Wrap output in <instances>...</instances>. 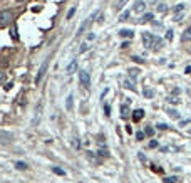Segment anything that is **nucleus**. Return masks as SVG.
Wrapping results in <instances>:
<instances>
[{"mask_svg": "<svg viewBox=\"0 0 191 183\" xmlns=\"http://www.w3.org/2000/svg\"><path fill=\"white\" fill-rule=\"evenodd\" d=\"M10 140H12V135H10V133L0 130V143H9Z\"/></svg>", "mask_w": 191, "mask_h": 183, "instance_id": "obj_7", "label": "nucleus"}, {"mask_svg": "<svg viewBox=\"0 0 191 183\" xmlns=\"http://www.w3.org/2000/svg\"><path fill=\"white\" fill-rule=\"evenodd\" d=\"M47 64L49 62L47 61H44L42 62V66H40V69H39V72H37V77H35V84H39L40 81H42V77H44V74H45V71H47Z\"/></svg>", "mask_w": 191, "mask_h": 183, "instance_id": "obj_5", "label": "nucleus"}, {"mask_svg": "<svg viewBox=\"0 0 191 183\" xmlns=\"http://www.w3.org/2000/svg\"><path fill=\"white\" fill-rule=\"evenodd\" d=\"M12 20H14V15L9 10H2L0 12V25H10Z\"/></svg>", "mask_w": 191, "mask_h": 183, "instance_id": "obj_1", "label": "nucleus"}, {"mask_svg": "<svg viewBox=\"0 0 191 183\" xmlns=\"http://www.w3.org/2000/svg\"><path fill=\"white\" fill-rule=\"evenodd\" d=\"M153 19H154V15L149 14V12H146V14L143 15V22H153Z\"/></svg>", "mask_w": 191, "mask_h": 183, "instance_id": "obj_16", "label": "nucleus"}, {"mask_svg": "<svg viewBox=\"0 0 191 183\" xmlns=\"http://www.w3.org/2000/svg\"><path fill=\"white\" fill-rule=\"evenodd\" d=\"M146 10V0H136L134 7H132V12L134 14H143Z\"/></svg>", "mask_w": 191, "mask_h": 183, "instance_id": "obj_4", "label": "nucleus"}, {"mask_svg": "<svg viewBox=\"0 0 191 183\" xmlns=\"http://www.w3.org/2000/svg\"><path fill=\"white\" fill-rule=\"evenodd\" d=\"M156 146H158V141H154V140L149 141V148H156Z\"/></svg>", "mask_w": 191, "mask_h": 183, "instance_id": "obj_32", "label": "nucleus"}, {"mask_svg": "<svg viewBox=\"0 0 191 183\" xmlns=\"http://www.w3.org/2000/svg\"><path fill=\"white\" fill-rule=\"evenodd\" d=\"M74 14H76V7H74V9H70V10L67 12V19H72Z\"/></svg>", "mask_w": 191, "mask_h": 183, "instance_id": "obj_27", "label": "nucleus"}, {"mask_svg": "<svg viewBox=\"0 0 191 183\" xmlns=\"http://www.w3.org/2000/svg\"><path fill=\"white\" fill-rule=\"evenodd\" d=\"M139 160H141V161H146V156H144V155H141V153H139Z\"/></svg>", "mask_w": 191, "mask_h": 183, "instance_id": "obj_40", "label": "nucleus"}, {"mask_svg": "<svg viewBox=\"0 0 191 183\" xmlns=\"http://www.w3.org/2000/svg\"><path fill=\"white\" fill-rule=\"evenodd\" d=\"M176 181H178L176 176H168V178H164V183H176Z\"/></svg>", "mask_w": 191, "mask_h": 183, "instance_id": "obj_22", "label": "nucleus"}, {"mask_svg": "<svg viewBox=\"0 0 191 183\" xmlns=\"http://www.w3.org/2000/svg\"><path fill=\"white\" fill-rule=\"evenodd\" d=\"M136 138H138V140L141 141V140H143V138H144V133H143V131H139V133H138V135H136Z\"/></svg>", "mask_w": 191, "mask_h": 183, "instance_id": "obj_35", "label": "nucleus"}, {"mask_svg": "<svg viewBox=\"0 0 191 183\" xmlns=\"http://www.w3.org/2000/svg\"><path fill=\"white\" fill-rule=\"evenodd\" d=\"M144 133H146L148 136H153V135H154V130H153L151 126H148V128H146V131H144Z\"/></svg>", "mask_w": 191, "mask_h": 183, "instance_id": "obj_26", "label": "nucleus"}, {"mask_svg": "<svg viewBox=\"0 0 191 183\" xmlns=\"http://www.w3.org/2000/svg\"><path fill=\"white\" fill-rule=\"evenodd\" d=\"M109 111H111V108L106 104V116H111V113H109Z\"/></svg>", "mask_w": 191, "mask_h": 183, "instance_id": "obj_39", "label": "nucleus"}, {"mask_svg": "<svg viewBox=\"0 0 191 183\" xmlns=\"http://www.w3.org/2000/svg\"><path fill=\"white\" fill-rule=\"evenodd\" d=\"M121 111H122V118H127V114H129V109H127V106L124 104L122 108H121Z\"/></svg>", "mask_w": 191, "mask_h": 183, "instance_id": "obj_23", "label": "nucleus"}, {"mask_svg": "<svg viewBox=\"0 0 191 183\" xmlns=\"http://www.w3.org/2000/svg\"><path fill=\"white\" fill-rule=\"evenodd\" d=\"M129 74H131L132 77H136V76L139 74V71H138V69H129Z\"/></svg>", "mask_w": 191, "mask_h": 183, "instance_id": "obj_28", "label": "nucleus"}, {"mask_svg": "<svg viewBox=\"0 0 191 183\" xmlns=\"http://www.w3.org/2000/svg\"><path fill=\"white\" fill-rule=\"evenodd\" d=\"M17 2H24V0H17Z\"/></svg>", "mask_w": 191, "mask_h": 183, "instance_id": "obj_44", "label": "nucleus"}, {"mask_svg": "<svg viewBox=\"0 0 191 183\" xmlns=\"http://www.w3.org/2000/svg\"><path fill=\"white\" fill-rule=\"evenodd\" d=\"M124 87H127V89H132V91H134V89H136L134 81H129V79H126V81H124Z\"/></svg>", "mask_w": 191, "mask_h": 183, "instance_id": "obj_15", "label": "nucleus"}, {"mask_svg": "<svg viewBox=\"0 0 191 183\" xmlns=\"http://www.w3.org/2000/svg\"><path fill=\"white\" fill-rule=\"evenodd\" d=\"M181 19H183V12H181V14H176V15H174L173 20H176V22H178V20H181Z\"/></svg>", "mask_w": 191, "mask_h": 183, "instance_id": "obj_33", "label": "nucleus"}, {"mask_svg": "<svg viewBox=\"0 0 191 183\" xmlns=\"http://www.w3.org/2000/svg\"><path fill=\"white\" fill-rule=\"evenodd\" d=\"M143 44L146 49H153V45H154V35L149 34V32H144L143 34Z\"/></svg>", "mask_w": 191, "mask_h": 183, "instance_id": "obj_3", "label": "nucleus"}, {"mask_svg": "<svg viewBox=\"0 0 191 183\" xmlns=\"http://www.w3.org/2000/svg\"><path fill=\"white\" fill-rule=\"evenodd\" d=\"M72 144H74V146H76V148H79V146H81V141H79V138H74Z\"/></svg>", "mask_w": 191, "mask_h": 183, "instance_id": "obj_30", "label": "nucleus"}, {"mask_svg": "<svg viewBox=\"0 0 191 183\" xmlns=\"http://www.w3.org/2000/svg\"><path fill=\"white\" fill-rule=\"evenodd\" d=\"M168 114L171 116V118H174V119H180V113H178L176 109H168Z\"/></svg>", "mask_w": 191, "mask_h": 183, "instance_id": "obj_17", "label": "nucleus"}, {"mask_svg": "<svg viewBox=\"0 0 191 183\" xmlns=\"http://www.w3.org/2000/svg\"><path fill=\"white\" fill-rule=\"evenodd\" d=\"M3 81H5V72H2V71H0V84H2Z\"/></svg>", "mask_w": 191, "mask_h": 183, "instance_id": "obj_34", "label": "nucleus"}, {"mask_svg": "<svg viewBox=\"0 0 191 183\" xmlns=\"http://www.w3.org/2000/svg\"><path fill=\"white\" fill-rule=\"evenodd\" d=\"M15 166H17V170H27L29 166L24 163V161H17V163H15Z\"/></svg>", "mask_w": 191, "mask_h": 183, "instance_id": "obj_20", "label": "nucleus"}, {"mask_svg": "<svg viewBox=\"0 0 191 183\" xmlns=\"http://www.w3.org/2000/svg\"><path fill=\"white\" fill-rule=\"evenodd\" d=\"M10 34H12V39H14V40H19V34H17V27H15V24H12Z\"/></svg>", "mask_w": 191, "mask_h": 183, "instance_id": "obj_13", "label": "nucleus"}, {"mask_svg": "<svg viewBox=\"0 0 191 183\" xmlns=\"http://www.w3.org/2000/svg\"><path fill=\"white\" fill-rule=\"evenodd\" d=\"M183 9H184V3H178V5L174 7V12H176V14H181Z\"/></svg>", "mask_w": 191, "mask_h": 183, "instance_id": "obj_21", "label": "nucleus"}, {"mask_svg": "<svg viewBox=\"0 0 191 183\" xmlns=\"http://www.w3.org/2000/svg\"><path fill=\"white\" fill-rule=\"evenodd\" d=\"M76 67H77V57H74V59L65 66V74H72L74 71H76Z\"/></svg>", "mask_w": 191, "mask_h": 183, "instance_id": "obj_6", "label": "nucleus"}, {"mask_svg": "<svg viewBox=\"0 0 191 183\" xmlns=\"http://www.w3.org/2000/svg\"><path fill=\"white\" fill-rule=\"evenodd\" d=\"M181 40H183V42H191V27H188L184 32H183Z\"/></svg>", "mask_w": 191, "mask_h": 183, "instance_id": "obj_9", "label": "nucleus"}, {"mask_svg": "<svg viewBox=\"0 0 191 183\" xmlns=\"http://www.w3.org/2000/svg\"><path fill=\"white\" fill-rule=\"evenodd\" d=\"M72 104H74V96H72V94H69L67 101H65V108H67V111H72Z\"/></svg>", "mask_w": 191, "mask_h": 183, "instance_id": "obj_12", "label": "nucleus"}, {"mask_svg": "<svg viewBox=\"0 0 191 183\" xmlns=\"http://www.w3.org/2000/svg\"><path fill=\"white\" fill-rule=\"evenodd\" d=\"M153 94H154V93H153V89H144V96H146V98H153Z\"/></svg>", "mask_w": 191, "mask_h": 183, "instance_id": "obj_25", "label": "nucleus"}, {"mask_svg": "<svg viewBox=\"0 0 191 183\" xmlns=\"http://www.w3.org/2000/svg\"><path fill=\"white\" fill-rule=\"evenodd\" d=\"M119 35L124 37V39H132V35H134V32L131 30V29H122L121 32H119Z\"/></svg>", "mask_w": 191, "mask_h": 183, "instance_id": "obj_8", "label": "nucleus"}, {"mask_svg": "<svg viewBox=\"0 0 191 183\" xmlns=\"http://www.w3.org/2000/svg\"><path fill=\"white\" fill-rule=\"evenodd\" d=\"M156 10L159 12V14H166V12H168V5H166V3H158Z\"/></svg>", "mask_w": 191, "mask_h": 183, "instance_id": "obj_14", "label": "nucleus"}, {"mask_svg": "<svg viewBox=\"0 0 191 183\" xmlns=\"http://www.w3.org/2000/svg\"><path fill=\"white\" fill-rule=\"evenodd\" d=\"M79 81H81V84L84 87H89L91 86V74H89V71L82 69L81 72H79Z\"/></svg>", "mask_w": 191, "mask_h": 183, "instance_id": "obj_2", "label": "nucleus"}, {"mask_svg": "<svg viewBox=\"0 0 191 183\" xmlns=\"http://www.w3.org/2000/svg\"><path fill=\"white\" fill-rule=\"evenodd\" d=\"M126 3H127V0H118V5H116V10H122Z\"/></svg>", "mask_w": 191, "mask_h": 183, "instance_id": "obj_18", "label": "nucleus"}, {"mask_svg": "<svg viewBox=\"0 0 191 183\" xmlns=\"http://www.w3.org/2000/svg\"><path fill=\"white\" fill-rule=\"evenodd\" d=\"M99 155H101V156H109V153H107V151H102V149H99Z\"/></svg>", "mask_w": 191, "mask_h": 183, "instance_id": "obj_36", "label": "nucleus"}, {"mask_svg": "<svg viewBox=\"0 0 191 183\" xmlns=\"http://www.w3.org/2000/svg\"><path fill=\"white\" fill-rule=\"evenodd\" d=\"M158 0H146V3H156Z\"/></svg>", "mask_w": 191, "mask_h": 183, "instance_id": "obj_42", "label": "nucleus"}, {"mask_svg": "<svg viewBox=\"0 0 191 183\" xmlns=\"http://www.w3.org/2000/svg\"><path fill=\"white\" fill-rule=\"evenodd\" d=\"M186 74H191V67H186Z\"/></svg>", "mask_w": 191, "mask_h": 183, "instance_id": "obj_43", "label": "nucleus"}, {"mask_svg": "<svg viewBox=\"0 0 191 183\" xmlns=\"http://www.w3.org/2000/svg\"><path fill=\"white\" fill-rule=\"evenodd\" d=\"M52 172L56 173V175H60V176H65V172H64L62 168H57V166H54V168H52Z\"/></svg>", "mask_w": 191, "mask_h": 183, "instance_id": "obj_19", "label": "nucleus"}, {"mask_svg": "<svg viewBox=\"0 0 191 183\" xmlns=\"http://www.w3.org/2000/svg\"><path fill=\"white\" fill-rule=\"evenodd\" d=\"M94 37H96L94 34H89V35H87V40H92V39H94Z\"/></svg>", "mask_w": 191, "mask_h": 183, "instance_id": "obj_41", "label": "nucleus"}, {"mask_svg": "<svg viewBox=\"0 0 191 183\" xmlns=\"http://www.w3.org/2000/svg\"><path fill=\"white\" fill-rule=\"evenodd\" d=\"M161 47H163V39L154 37V45H153V51H159Z\"/></svg>", "mask_w": 191, "mask_h": 183, "instance_id": "obj_11", "label": "nucleus"}, {"mask_svg": "<svg viewBox=\"0 0 191 183\" xmlns=\"http://www.w3.org/2000/svg\"><path fill=\"white\" fill-rule=\"evenodd\" d=\"M143 116H144V111H143V109H136L134 113H132V119L138 123V121H141V119H143Z\"/></svg>", "mask_w": 191, "mask_h": 183, "instance_id": "obj_10", "label": "nucleus"}, {"mask_svg": "<svg viewBox=\"0 0 191 183\" xmlns=\"http://www.w3.org/2000/svg\"><path fill=\"white\" fill-rule=\"evenodd\" d=\"M132 61H134V62H143V59H141V57H138V56L132 57Z\"/></svg>", "mask_w": 191, "mask_h": 183, "instance_id": "obj_37", "label": "nucleus"}, {"mask_svg": "<svg viewBox=\"0 0 191 183\" xmlns=\"http://www.w3.org/2000/svg\"><path fill=\"white\" fill-rule=\"evenodd\" d=\"M166 39H168V40H173V30H168V32H166Z\"/></svg>", "mask_w": 191, "mask_h": 183, "instance_id": "obj_29", "label": "nucleus"}, {"mask_svg": "<svg viewBox=\"0 0 191 183\" xmlns=\"http://www.w3.org/2000/svg\"><path fill=\"white\" fill-rule=\"evenodd\" d=\"M87 49H89V45H87V42H82L81 47H79V52H86Z\"/></svg>", "mask_w": 191, "mask_h": 183, "instance_id": "obj_24", "label": "nucleus"}, {"mask_svg": "<svg viewBox=\"0 0 191 183\" xmlns=\"http://www.w3.org/2000/svg\"><path fill=\"white\" fill-rule=\"evenodd\" d=\"M127 17H129V12H124V14L121 15V19H119V20H127Z\"/></svg>", "mask_w": 191, "mask_h": 183, "instance_id": "obj_31", "label": "nucleus"}, {"mask_svg": "<svg viewBox=\"0 0 191 183\" xmlns=\"http://www.w3.org/2000/svg\"><path fill=\"white\" fill-rule=\"evenodd\" d=\"M158 128H159V130H166V128H168V126H166V124H163V123H161V124H158Z\"/></svg>", "mask_w": 191, "mask_h": 183, "instance_id": "obj_38", "label": "nucleus"}]
</instances>
